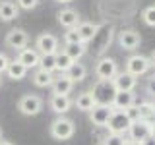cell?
Listing matches in <instances>:
<instances>
[{
  "mask_svg": "<svg viewBox=\"0 0 155 145\" xmlns=\"http://www.w3.org/2000/svg\"><path fill=\"white\" fill-rule=\"evenodd\" d=\"M116 87L113 81H99L97 79L93 87H91V95H93L97 105H105V106H113V101L116 97Z\"/></svg>",
  "mask_w": 155,
  "mask_h": 145,
  "instance_id": "1",
  "label": "cell"
},
{
  "mask_svg": "<svg viewBox=\"0 0 155 145\" xmlns=\"http://www.w3.org/2000/svg\"><path fill=\"white\" fill-rule=\"evenodd\" d=\"M95 76L99 81H113L114 76L118 74V64H116L114 58H109V56H101L95 64Z\"/></svg>",
  "mask_w": 155,
  "mask_h": 145,
  "instance_id": "2",
  "label": "cell"
},
{
  "mask_svg": "<svg viewBox=\"0 0 155 145\" xmlns=\"http://www.w3.org/2000/svg\"><path fill=\"white\" fill-rule=\"evenodd\" d=\"M76 132V126L70 118L66 116H58L54 122L51 124V135L58 141H64V139H70Z\"/></svg>",
  "mask_w": 155,
  "mask_h": 145,
  "instance_id": "3",
  "label": "cell"
},
{
  "mask_svg": "<svg viewBox=\"0 0 155 145\" xmlns=\"http://www.w3.org/2000/svg\"><path fill=\"white\" fill-rule=\"evenodd\" d=\"M18 110L23 116H37L43 110V99L39 95H23L18 101Z\"/></svg>",
  "mask_w": 155,
  "mask_h": 145,
  "instance_id": "4",
  "label": "cell"
},
{
  "mask_svg": "<svg viewBox=\"0 0 155 145\" xmlns=\"http://www.w3.org/2000/svg\"><path fill=\"white\" fill-rule=\"evenodd\" d=\"M149 68H151V64H149V58L147 56H143V54H132L128 60H126L124 70L128 72V74H132L134 77H140V76L147 74Z\"/></svg>",
  "mask_w": 155,
  "mask_h": 145,
  "instance_id": "5",
  "label": "cell"
},
{
  "mask_svg": "<svg viewBox=\"0 0 155 145\" xmlns=\"http://www.w3.org/2000/svg\"><path fill=\"white\" fill-rule=\"evenodd\" d=\"M130 124H132V122L128 120V116H126L124 110H113V114H110V118H109L107 128H109V134L124 135V134H128Z\"/></svg>",
  "mask_w": 155,
  "mask_h": 145,
  "instance_id": "6",
  "label": "cell"
},
{
  "mask_svg": "<svg viewBox=\"0 0 155 145\" xmlns=\"http://www.w3.org/2000/svg\"><path fill=\"white\" fill-rule=\"evenodd\" d=\"M35 48L39 54H56L58 52V37L52 33H41L35 41Z\"/></svg>",
  "mask_w": 155,
  "mask_h": 145,
  "instance_id": "7",
  "label": "cell"
},
{
  "mask_svg": "<svg viewBox=\"0 0 155 145\" xmlns=\"http://www.w3.org/2000/svg\"><path fill=\"white\" fill-rule=\"evenodd\" d=\"M118 45L124 50H136L140 45H142V37L136 29H122L118 33Z\"/></svg>",
  "mask_w": 155,
  "mask_h": 145,
  "instance_id": "8",
  "label": "cell"
},
{
  "mask_svg": "<svg viewBox=\"0 0 155 145\" xmlns=\"http://www.w3.org/2000/svg\"><path fill=\"white\" fill-rule=\"evenodd\" d=\"M151 137V126L145 124L143 120H138V122H132L130 124V130H128V139L130 141H140L143 143L145 139Z\"/></svg>",
  "mask_w": 155,
  "mask_h": 145,
  "instance_id": "9",
  "label": "cell"
},
{
  "mask_svg": "<svg viewBox=\"0 0 155 145\" xmlns=\"http://www.w3.org/2000/svg\"><path fill=\"white\" fill-rule=\"evenodd\" d=\"M113 83L116 87V91H122V93H134L136 85H138V77H134L132 74H128V72H118V74L114 76Z\"/></svg>",
  "mask_w": 155,
  "mask_h": 145,
  "instance_id": "10",
  "label": "cell"
},
{
  "mask_svg": "<svg viewBox=\"0 0 155 145\" xmlns=\"http://www.w3.org/2000/svg\"><path fill=\"white\" fill-rule=\"evenodd\" d=\"M113 106H105V105H97L93 110L89 112V120L91 124L97 126V128H107V124H109V118L110 114H113Z\"/></svg>",
  "mask_w": 155,
  "mask_h": 145,
  "instance_id": "11",
  "label": "cell"
},
{
  "mask_svg": "<svg viewBox=\"0 0 155 145\" xmlns=\"http://www.w3.org/2000/svg\"><path fill=\"white\" fill-rule=\"evenodd\" d=\"M27 41H29V37H27V33L23 31V29H10V31L6 33V45L10 48H14V50H23V48L27 47Z\"/></svg>",
  "mask_w": 155,
  "mask_h": 145,
  "instance_id": "12",
  "label": "cell"
},
{
  "mask_svg": "<svg viewBox=\"0 0 155 145\" xmlns=\"http://www.w3.org/2000/svg\"><path fill=\"white\" fill-rule=\"evenodd\" d=\"M58 23L66 29H74L81 23V19H80V14L74 8H62L58 12Z\"/></svg>",
  "mask_w": 155,
  "mask_h": 145,
  "instance_id": "13",
  "label": "cell"
},
{
  "mask_svg": "<svg viewBox=\"0 0 155 145\" xmlns=\"http://www.w3.org/2000/svg\"><path fill=\"white\" fill-rule=\"evenodd\" d=\"M72 89H74V81H72L66 74L56 76L54 81H52V95H64V97H68L72 93Z\"/></svg>",
  "mask_w": 155,
  "mask_h": 145,
  "instance_id": "14",
  "label": "cell"
},
{
  "mask_svg": "<svg viewBox=\"0 0 155 145\" xmlns=\"http://www.w3.org/2000/svg\"><path fill=\"white\" fill-rule=\"evenodd\" d=\"M48 106H51L52 112L64 116L68 110H70V106H72V99L70 97H64V95H52L51 101H48Z\"/></svg>",
  "mask_w": 155,
  "mask_h": 145,
  "instance_id": "15",
  "label": "cell"
},
{
  "mask_svg": "<svg viewBox=\"0 0 155 145\" xmlns=\"http://www.w3.org/2000/svg\"><path fill=\"white\" fill-rule=\"evenodd\" d=\"M39 58H41V54L37 52V48H23V50L18 52V60L21 62L27 70L39 66Z\"/></svg>",
  "mask_w": 155,
  "mask_h": 145,
  "instance_id": "16",
  "label": "cell"
},
{
  "mask_svg": "<svg viewBox=\"0 0 155 145\" xmlns=\"http://www.w3.org/2000/svg\"><path fill=\"white\" fill-rule=\"evenodd\" d=\"M136 105V95L134 93H122V91H118L113 101V108L114 110H128L130 106Z\"/></svg>",
  "mask_w": 155,
  "mask_h": 145,
  "instance_id": "17",
  "label": "cell"
},
{
  "mask_svg": "<svg viewBox=\"0 0 155 145\" xmlns=\"http://www.w3.org/2000/svg\"><path fill=\"white\" fill-rule=\"evenodd\" d=\"M97 31H99V25H95V23H91V21H81L80 25H78V33H80L84 45H87V43L93 41L95 35H97Z\"/></svg>",
  "mask_w": 155,
  "mask_h": 145,
  "instance_id": "18",
  "label": "cell"
},
{
  "mask_svg": "<svg viewBox=\"0 0 155 145\" xmlns=\"http://www.w3.org/2000/svg\"><path fill=\"white\" fill-rule=\"evenodd\" d=\"M74 105H76L78 110H84V112H91V110L97 106L93 95H91V91H84V93H80V95L76 97Z\"/></svg>",
  "mask_w": 155,
  "mask_h": 145,
  "instance_id": "19",
  "label": "cell"
},
{
  "mask_svg": "<svg viewBox=\"0 0 155 145\" xmlns=\"http://www.w3.org/2000/svg\"><path fill=\"white\" fill-rule=\"evenodd\" d=\"M19 14V8L16 2H12V0H4V2H0V19L2 21H12V19H16Z\"/></svg>",
  "mask_w": 155,
  "mask_h": 145,
  "instance_id": "20",
  "label": "cell"
},
{
  "mask_svg": "<svg viewBox=\"0 0 155 145\" xmlns=\"http://www.w3.org/2000/svg\"><path fill=\"white\" fill-rule=\"evenodd\" d=\"M6 76L10 77V79H14V81H19V79H23V77L27 76V68L23 66L18 58H16V60H10L8 70H6Z\"/></svg>",
  "mask_w": 155,
  "mask_h": 145,
  "instance_id": "21",
  "label": "cell"
},
{
  "mask_svg": "<svg viewBox=\"0 0 155 145\" xmlns=\"http://www.w3.org/2000/svg\"><path fill=\"white\" fill-rule=\"evenodd\" d=\"M33 83L37 87H52V81H54V76L51 74V72H45V70H35V74H33Z\"/></svg>",
  "mask_w": 155,
  "mask_h": 145,
  "instance_id": "22",
  "label": "cell"
},
{
  "mask_svg": "<svg viewBox=\"0 0 155 145\" xmlns=\"http://www.w3.org/2000/svg\"><path fill=\"white\" fill-rule=\"evenodd\" d=\"M66 76L70 77L74 83H80V81H84L85 77H87V68L84 64H80V62H76V64L66 72Z\"/></svg>",
  "mask_w": 155,
  "mask_h": 145,
  "instance_id": "23",
  "label": "cell"
},
{
  "mask_svg": "<svg viewBox=\"0 0 155 145\" xmlns=\"http://www.w3.org/2000/svg\"><path fill=\"white\" fill-rule=\"evenodd\" d=\"M74 64H76V62L72 60V58L68 56L64 50H62V52H56V70L60 72V74H66V72L70 70Z\"/></svg>",
  "mask_w": 155,
  "mask_h": 145,
  "instance_id": "24",
  "label": "cell"
},
{
  "mask_svg": "<svg viewBox=\"0 0 155 145\" xmlns=\"http://www.w3.org/2000/svg\"><path fill=\"white\" fill-rule=\"evenodd\" d=\"M64 52L74 62H80V58L85 54V45H84V43H80V45H66L64 47Z\"/></svg>",
  "mask_w": 155,
  "mask_h": 145,
  "instance_id": "25",
  "label": "cell"
},
{
  "mask_svg": "<svg viewBox=\"0 0 155 145\" xmlns=\"http://www.w3.org/2000/svg\"><path fill=\"white\" fill-rule=\"evenodd\" d=\"M39 68L52 74L56 70V54H41V58H39Z\"/></svg>",
  "mask_w": 155,
  "mask_h": 145,
  "instance_id": "26",
  "label": "cell"
},
{
  "mask_svg": "<svg viewBox=\"0 0 155 145\" xmlns=\"http://www.w3.org/2000/svg\"><path fill=\"white\" fill-rule=\"evenodd\" d=\"M136 106H138V110H140V120H149L151 116H155V112H153V103L151 101H142V103H136Z\"/></svg>",
  "mask_w": 155,
  "mask_h": 145,
  "instance_id": "27",
  "label": "cell"
},
{
  "mask_svg": "<svg viewBox=\"0 0 155 145\" xmlns=\"http://www.w3.org/2000/svg\"><path fill=\"white\" fill-rule=\"evenodd\" d=\"M128 139L124 137V135H118V134H107L103 137V141L101 145H126Z\"/></svg>",
  "mask_w": 155,
  "mask_h": 145,
  "instance_id": "28",
  "label": "cell"
},
{
  "mask_svg": "<svg viewBox=\"0 0 155 145\" xmlns=\"http://www.w3.org/2000/svg\"><path fill=\"white\" fill-rule=\"evenodd\" d=\"M64 43H66V45H80V43H81V37H80V33H78V27L66 29V33H64Z\"/></svg>",
  "mask_w": 155,
  "mask_h": 145,
  "instance_id": "29",
  "label": "cell"
},
{
  "mask_svg": "<svg viewBox=\"0 0 155 145\" xmlns=\"http://www.w3.org/2000/svg\"><path fill=\"white\" fill-rule=\"evenodd\" d=\"M142 19H143L145 25L155 27V6H147V8H145L142 12Z\"/></svg>",
  "mask_w": 155,
  "mask_h": 145,
  "instance_id": "30",
  "label": "cell"
},
{
  "mask_svg": "<svg viewBox=\"0 0 155 145\" xmlns=\"http://www.w3.org/2000/svg\"><path fill=\"white\" fill-rule=\"evenodd\" d=\"M16 4L21 10H33V8H37L39 0H16Z\"/></svg>",
  "mask_w": 155,
  "mask_h": 145,
  "instance_id": "31",
  "label": "cell"
},
{
  "mask_svg": "<svg viewBox=\"0 0 155 145\" xmlns=\"http://www.w3.org/2000/svg\"><path fill=\"white\" fill-rule=\"evenodd\" d=\"M124 112H126V116H128V120H130V122H138V120H140V110H138V106H130V108L128 110H124Z\"/></svg>",
  "mask_w": 155,
  "mask_h": 145,
  "instance_id": "32",
  "label": "cell"
},
{
  "mask_svg": "<svg viewBox=\"0 0 155 145\" xmlns=\"http://www.w3.org/2000/svg\"><path fill=\"white\" fill-rule=\"evenodd\" d=\"M145 91H147V95L151 97V99H155V74L147 79V85H145Z\"/></svg>",
  "mask_w": 155,
  "mask_h": 145,
  "instance_id": "33",
  "label": "cell"
},
{
  "mask_svg": "<svg viewBox=\"0 0 155 145\" xmlns=\"http://www.w3.org/2000/svg\"><path fill=\"white\" fill-rule=\"evenodd\" d=\"M8 64H10V58L4 54V52H0V76L8 70Z\"/></svg>",
  "mask_w": 155,
  "mask_h": 145,
  "instance_id": "34",
  "label": "cell"
},
{
  "mask_svg": "<svg viewBox=\"0 0 155 145\" xmlns=\"http://www.w3.org/2000/svg\"><path fill=\"white\" fill-rule=\"evenodd\" d=\"M147 58H149V64H151V68H155V48L151 50V54H149Z\"/></svg>",
  "mask_w": 155,
  "mask_h": 145,
  "instance_id": "35",
  "label": "cell"
},
{
  "mask_svg": "<svg viewBox=\"0 0 155 145\" xmlns=\"http://www.w3.org/2000/svg\"><path fill=\"white\" fill-rule=\"evenodd\" d=\"M143 145H155V139H153V137H149V139H145V141H143Z\"/></svg>",
  "mask_w": 155,
  "mask_h": 145,
  "instance_id": "36",
  "label": "cell"
},
{
  "mask_svg": "<svg viewBox=\"0 0 155 145\" xmlns=\"http://www.w3.org/2000/svg\"><path fill=\"white\" fill-rule=\"evenodd\" d=\"M126 145H143V143H140V141H130V139H128V141H126Z\"/></svg>",
  "mask_w": 155,
  "mask_h": 145,
  "instance_id": "37",
  "label": "cell"
},
{
  "mask_svg": "<svg viewBox=\"0 0 155 145\" xmlns=\"http://www.w3.org/2000/svg\"><path fill=\"white\" fill-rule=\"evenodd\" d=\"M56 2H60V4H68V2H72V0H56Z\"/></svg>",
  "mask_w": 155,
  "mask_h": 145,
  "instance_id": "38",
  "label": "cell"
},
{
  "mask_svg": "<svg viewBox=\"0 0 155 145\" xmlns=\"http://www.w3.org/2000/svg\"><path fill=\"white\" fill-rule=\"evenodd\" d=\"M151 137L155 139V126H151Z\"/></svg>",
  "mask_w": 155,
  "mask_h": 145,
  "instance_id": "39",
  "label": "cell"
},
{
  "mask_svg": "<svg viewBox=\"0 0 155 145\" xmlns=\"http://www.w3.org/2000/svg\"><path fill=\"white\" fill-rule=\"evenodd\" d=\"M0 145H14V143H10V141H0Z\"/></svg>",
  "mask_w": 155,
  "mask_h": 145,
  "instance_id": "40",
  "label": "cell"
},
{
  "mask_svg": "<svg viewBox=\"0 0 155 145\" xmlns=\"http://www.w3.org/2000/svg\"><path fill=\"white\" fill-rule=\"evenodd\" d=\"M0 141H2V128H0Z\"/></svg>",
  "mask_w": 155,
  "mask_h": 145,
  "instance_id": "41",
  "label": "cell"
},
{
  "mask_svg": "<svg viewBox=\"0 0 155 145\" xmlns=\"http://www.w3.org/2000/svg\"><path fill=\"white\" fill-rule=\"evenodd\" d=\"M151 103H153V112H155V99H153V101H151Z\"/></svg>",
  "mask_w": 155,
  "mask_h": 145,
  "instance_id": "42",
  "label": "cell"
}]
</instances>
